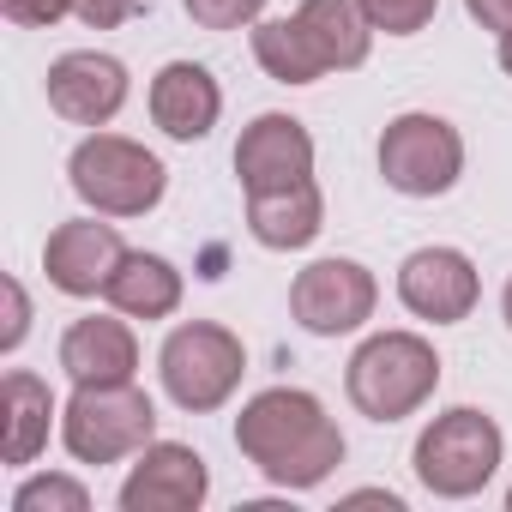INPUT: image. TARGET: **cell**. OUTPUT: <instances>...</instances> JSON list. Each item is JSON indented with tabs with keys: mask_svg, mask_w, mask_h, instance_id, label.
Wrapping results in <instances>:
<instances>
[{
	"mask_svg": "<svg viewBox=\"0 0 512 512\" xmlns=\"http://www.w3.org/2000/svg\"><path fill=\"white\" fill-rule=\"evenodd\" d=\"M235 446L241 458L278 488H320L344 464V434L320 410L314 392L302 386H272L247 398L235 416Z\"/></svg>",
	"mask_w": 512,
	"mask_h": 512,
	"instance_id": "1",
	"label": "cell"
},
{
	"mask_svg": "<svg viewBox=\"0 0 512 512\" xmlns=\"http://www.w3.org/2000/svg\"><path fill=\"white\" fill-rule=\"evenodd\" d=\"M434 386H440V356L416 332H374L344 368V392L368 422L416 416L434 398Z\"/></svg>",
	"mask_w": 512,
	"mask_h": 512,
	"instance_id": "2",
	"label": "cell"
},
{
	"mask_svg": "<svg viewBox=\"0 0 512 512\" xmlns=\"http://www.w3.org/2000/svg\"><path fill=\"white\" fill-rule=\"evenodd\" d=\"M61 440L79 464H121L157 440V410L133 380L79 386L61 410Z\"/></svg>",
	"mask_w": 512,
	"mask_h": 512,
	"instance_id": "3",
	"label": "cell"
},
{
	"mask_svg": "<svg viewBox=\"0 0 512 512\" xmlns=\"http://www.w3.org/2000/svg\"><path fill=\"white\" fill-rule=\"evenodd\" d=\"M67 175H73V193L97 217H145L169 187V169L139 139H121V133H91L73 151Z\"/></svg>",
	"mask_w": 512,
	"mask_h": 512,
	"instance_id": "4",
	"label": "cell"
},
{
	"mask_svg": "<svg viewBox=\"0 0 512 512\" xmlns=\"http://www.w3.org/2000/svg\"><path fill=\"white\" fill-rule=\"evenodd\" d=\"M500 452H506V440H500L494 416L458 404V410H446V416H434L422 428V440H416V476L440 500H470L500 470Z\"/></svg>",
	"mask_w": 512,
	"mask_h": 512,
	"instance_id": "5",
	"label": "cell"
},
{
	"mask_svg": "<svg viewBox=\"0 0 512 512\" xmlns=\"http://www.w3.org/2000/svg\"><path fill=\"white\" fill-rule=\"evenodd\" d=\"M157 368H163V392H169L181 410L205 416V410L229 404V392L241 386V374H247V350H241V338H235L229 326L187 320V326H175V332L163 338Z\"/></svg>",
	"mask_w": 512,
	"mask_h": 512,
	"instance_id": "6",
	"label": "cell"
},
{
	"mask_svg": "<svg viewBox=\"0 0 512 512\" xmlns=\"http://www.w3.org/2000/svg\"><path fill=\"white\" fill-rule=\"evenodd\" d=\"M380 175L404 199H440V193H452L458 175H464V139H458V127L440 121V115H422V109L398 115L380 133Z\"/></svg>",
	"mask_w": 512,
	"mask_h": 512,
	"instance_id": "7",
	"label": "cell"
},
{
	"mask_svg": "<svg viewBox=\"0 0 512 512\" xmlns=\"http://www.w3.org/2000/svg\"><path fill=\"white\" fill-rule=\"evenodd\" d=\"M374 302H380V284L368 266L356 260H314L308 272H296L290 284V314L302 320V332L314 338H344V332H362L374 320Z\"/></svg>",
	"mask_w": 512,
	"mask_h": 512,
	"instance_id": "8",
	"label": "cell"
},
{
	"mask_svg": "<svg viewBox=\"0 0 512 512\" xmlns=\"http://www.w3.org/2000/svg\"><path fill=\"white\" fill-rule=\"evenodd\" d=\"M476 296H482V278L470 266V253H458V247H416L398 266V302L416 320L458 326V320H470Z\"/></svg>",
	"mask_w": 512,
	"mask_h": 512,
	"instance_id": "9",
	"label": "cell"
},
{
	"mask_svg": "<svg viewBox=\"0 0 512 512\" xmlns=\"http://www.w3.org/2000/svg\"><path fill=\"white\" fill-rule=\"evenodd\" d=\"M211 494V470L193 446L151 440L121 482V512H199Z\"/></svg>",
	"mask_w": 512,
	"mask_h": 512,
	"instance_id": "10",
	"label": "cell"
},
{
	"mask_svg": "<svg viewBox=\"0 0 512 512\" xmlns=\"http://www.w3.org/2000/svg\"><path fill=\"white\" fill-rule=\"evenodd\" d=\"M241 193H278L296 181H314V133L296 115H260L235 145Z\"/></svg>",
	"mask_w": 512,
	"mask_h": 512,
	"instance_id": "11",
	"label": "cell"
},
{
	"mask_svg": "<svg viewBox=\"0 0 512 512\" xmlns=\"http://www.w3.org/2000/svg\"><path fill=\"white\" fill-rule=\"evenodd\" d=\"M49 109L73 127H103L121 115L127 103V67L115 55H97V49H73L49 67Z\"/></svg>",
	"mask_w": 512,
	"mask_h": 512,
	"instance_id": "12",
	"label": "cell"
},
{
	"mask_svg": "<svg viewBox=\"0 0 512 512\" xmlns=\"http://www.w3.org/2000/svg\"><path fill=\"white\" fill-rule=\"evenodd\" d=\"M121 260H127V247H121L115 223H97V217L61 223L43 247V272L61 296H103Z\"/></svg>",
	"mask_w": 512,
	"mask_h": 512,
	"instance_id": "13",
	"label": "cell"
},
{
	"mask_svg": "<svg viewBox=\"0 0 512 512\" xmlns=\"http://www.w3.org/2000/svg\"><path fill=\"white\" fill-rule=\"evenodd\" d=\"M217 115H223V91H217V79L199 61H169L151 79V121L169 139L193 145V139H205L217 127Z\"/></svg>",
	"mask_w": 512,
	"mask_h": 512,
	"instance_id": "14",
	"label": "cell"
},
{
	"mask_svg": "<svg viewBox=\"0 0 512 512\" xmlns=\"http://www.w3.org/2000/svg\"><path fill=\"white\" fill-rule=\"evenodd\" d=\"M61 368L73 374V386H115V380H133V368H139V338L127 332V320H109V314L73 320L67 338H61Z\"/></svg>",
	"mask_w": 512,
	"mask_h": 512,
	"instance_id": "15",
	"label": "cell"
},
{
	"mask_svg": "<svg viewBox=\"0 0 512 512\" xmlns=\"http://www.w3.org/2000/svg\"><path fill=\"white\" fill-rule=\"evenodd\" d=\"M247 229L272 253H296L326 229V199H320L314 181H296V187H278V193H247Z\"/></svg>",
	"mask_w": 512,
	"mask_h": 512,
	"instance_id": "16",
	"label": "cell"
},
{
	"mask_svg": "<svg viewBox=\"0 0 512 512\" xmlns=\"http://www.w3.org/2000/svg\"><path fill=\"white\" fill-rule=\"evenodd\" d=\"M103 296L127 320H169L181 308V272L163 260V253H133L127 247V260L115 266V278H109Z\"/></svg>",
	"mask_w": 512,
	"mask_h": 512,
	"instance_id": "17",
	"label": "cell"
},
{
	"mask_svg": "<svg viewBox=\"0 0 512 512\" xmlns=\"http://www.w3.org/2000/svg\"><path fill=\"white\" fill-rule=\"evenodd\" d=\"M296 25L308 31V43H314V55L326 61V73H350V67L368 61L374 25H368V13L356 7V0H302V7H296Z\"/></svg>",
	"mask_w": 512,
	"mask_h": 512,
	"instance_id": "18",
	"label": "cell"
},
{
	"mask_svg": "<svg viewBox=\"0 0 512 512\" xmlns=\"http://www.w3.org/2000/svg\"><path fill=\"white\" fill-rule=\"evenodd\" d=\"M0 404H7V464H31L49 446V422H55L49 380L31 368H13L0 380Z\"/></svg>",
	"mask_w": 512,
	"mask_h": 512,
	"instance_id": "19",
	"label": "cell"
},
{
	"mask_svg": "<svg viewBox=\"0 0 512 512\" xmlns=\"http://www.w3.org/2000/svg\"><path fill=\"white\" fill-rule=\"evenodd\" d=\"M253 61H260L278 85H314L326 73V61L314 55L308 31L296 19H266V25H253Z\"/></svg>",
	"mask_w": 512,
	"mask_h": 512,
	"instance_id": "20",
	"label": "cell"
},
{
	"mask_svg": "<svg viewBox=\"0 0 512 512\" xmlns=\"http://www.w3.org/2000/svg\"><path fill=\"white\" fill-rule=\"evenodd\" d=\"M85 506H91V494L73 476H31L13 494V512H85Z\"/></svg>",
	"mask_w": 512,
	"mask_h": 512,
	"instance_id": "21",
	"label": "cell"
},
{
	"mask_svg": "<svg viewBox=\"0 0 512 512\" xmlns=\"http://www.w3.org/2000/svg\"><path fill=\"white\" fill-rule=\"evenodd\" d=\"M356 7L368 13L374 31H386V37H416V31H428V19L440 13V0H356Z\"/></svg>",
	"mask_w": 512,
	"mask_h": 512,
	"instance_id": "22",
	"label": "cell"
},
{
	"mask_svg": "<svg viewBox=\"0 0 512 512\" xmlns=\"http://www.w3.org/2000/svg\"><path fill=\"white\" fill-rule=\"evenodd\" d=\"M199 31H241L266 13V0H181Z\"/></svg>",
	"mask_w": 512,
	"mask_h": 512,
	"instance_id": "23",
	"label": "cell"
},
{
	"mask_svg": "<svg viewBox=\"0 0 512 512\" xmlns=\"http://www.w3.org/2000/svg\"><path fill=\"white\" fill-rule=\"evenodd\" d=\"M73 13V0H0V19L19 31H49Z\"/></svg>",
	"mask_w": 512,
	"mask_h": 512,
	"instance_id": "24",
	"label": "cell"
},
{
	"mask_svg": "<svg viewBox=\"0 0 512 512\" xmlns=\"http://www.w3.org/2000/svg\"><path fill=\"white\" fill-rule=\"evenodd\" d=\"M0 290H7V326H0V350H19L25 332H31V296H25L19 278H7Z\"/></svg>",
	"mask_w": 512,
	"mask_h": 512,
	"instance_id": "25",
	"label": "cell"
},
{
	"mask_svg": "<svg viewBox=\"0 0 512 512\" xmlns=\"http://www.w3.org/2000/svg\"><path fill=\"white\" fill-rule=\"evenodd\" d=\"M73 13L91 25V31H115L139 13V0H73Z\"/></svg>",
	"mask_w": 512,
	"mask_h": 512,
	"instance_id": "26",
	"label": "cell"
},
{
	"mask_svg": "<svg viewBox=\"0 0 512 512\" xmlns=\"http://www.w3.org/2000/svg\"><path fill=\"white\" fill-rule=\"evenodd\" d=\"M482 31H512V0H464Z\"/></svg>",
	"mask_w": 512,
	"mask_h": 512,
	"instance_id": "27",
	"label": "cell"
},
{
	"mask_svg": "<svg viewBox=\"0 0 512 512\" xmlns=\"http://www.w3.org/2000/svg\"><path fill=\"white\" fill-rule=\"evenodd\" d=\"M500 67L512 73V31H500Z\"/></svg>",
	"mask_w": 512,
	"mask_h": 512,
	"instance_id": "28",
	"label": "cell"
},
{
	"mask_svg": "<svg viewBox=\"0 0 512 512\" xmlns=\"http://www.w3.org/2000/svg\"><path fill=\"white\" fill-rule=\"evenodd\" d=\"M500 314H506V326H512V278H506V296H500Z\"/></svg>",
	"mask_w": 512,
	"mask_h": 512,
	"instance_id": "29",
	"label": "cell"
},
{
	"mask_svg": "<svg viewBox=\"0 0 512 512\" xmlns=\"http://www.w3.org/2000/svg\"><path fill=\"white\" fill-rule=\"evenodd\" d=\"M506 506H512V494H506Z\"/></svg>",
	"mask_w": 512,
	"mask_h": 512,
	"instance_id": "30",
	"label": "cell"
}]
</instances>
